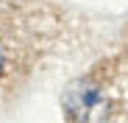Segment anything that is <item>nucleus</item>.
I'll list each match as a JSON object with an SVG mask.
<instances>
[{
    "mask_svg": "<svg viewBox=\"0 0 128 123\" xmlns=\"http://www.w3.org/2000/svg\"><path fill=\"white\" fill-rule=\"evenodd\" d=\"M3 65H6V56H3V48H0V73H3Z\"/></svg>",
    "mask_w": 128,
    "mask_h": 123,
    "instance_id": "f257e3e1",
    "label": "nucleus"
}]
</instances>
